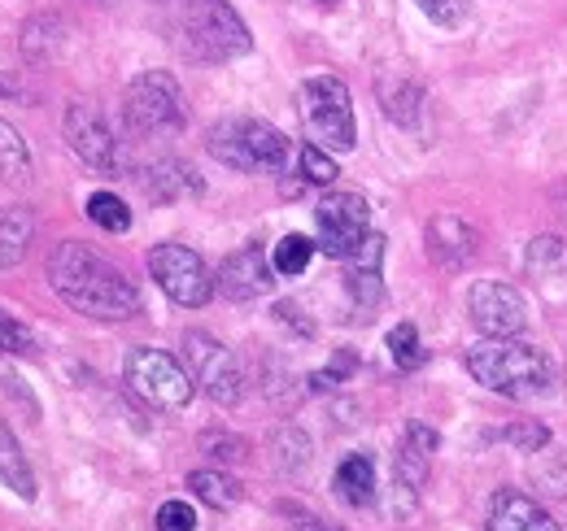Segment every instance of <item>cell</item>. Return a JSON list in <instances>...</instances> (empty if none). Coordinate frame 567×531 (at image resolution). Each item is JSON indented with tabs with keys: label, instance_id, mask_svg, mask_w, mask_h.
Here are the masks:
<instances>
[{
	"label": "cell",
	"instance_id": "6da1fadb",
	"mask_svg": "<svg viewBox=\"0 0 567 531\" xmlns=\"http://www.w3.org/2000/svg\"><path fill=\"white\" fill-rule=\"evenodd\" d=\"M49 283L53 292L83 319H101V323H123L141 314V292L136 283L110 262L105 253H96L92 244L62 240L49 253Z\"/></svg>",
	"mask_w": 567,
	"mask_h": 531
},
{
	"label": "cell",
	"instance_id": "7a4b0ae2",
	"mask_svg": "<svg viewBox=\"0 0 567 531\" xmlns=\"http://www.w3.org/2000/svg\"><path fill=\"white\" fill-rule=\"evenodd\" d=\"M175 44L197 62H231L254 49L245 18L227 0H153Z\"/></svg>",
	"mask_w": 567,
	"mask_h": 531
},
{
	"label": "cell",
	"instance_id": "3957f363",
	"mask_svg": "<svg viewBox=\"0 0 567 531\" xmlns=\"http://www.w3.org/2000/svg\"><path fill=\"white\" fill-rule=\"evenodd\" d=\"M467 371L476 375V384H485L489 393L497 397H511V400H533V397H546L559 379L555 362L519 340V335H502V340H481L476 348H467Z\"/></svg>",
	"mask_w": 567,
	"mask_h": 531
},
{
	"label": "cell",
	"instance_id": "277c9868",
	"mask_svg": "<svg viewBox=\"0 0 567 531\" xmlns=\"http://www.w3.org/2000/svg\"><path fill=\"white\" fill-rule=\"evenodd\" d=\"M206 148L214 162L240 175H280L292 157V144L280 127L262 118H223L206 132Z\"/></svg>",
	"mask_w": 567,
	"mask_h": 531
},
{
	"label": "cell",
	"instance_id": "5b68a950",
	"mask_svg": "<svg viewBox=\"0 0 567 531\" xmlns=\"http://www.w3.org/2000/svg\"><path fill=\"white\" fill-rule=\"evenodd\" d=\"M123 118L136 135H175L188 123V105L166 70H144L127 83Z\"/></svg>",
	"mask_w": 567,
	"mask_h": 531
},
{
	"label": "cell",
	"instance_id": "8992f818",
	"mask_svg": "<svg viewBox=\"0 0 567 531\" xmlns=\"http://www.w3.org/2000/svg\"><path fill=\"white\" fill-rule=\"evenodd\" d=\"M301 114H306V127L315 132V139H323L328 148L350 153L358 144L354 101H350L346 79H337V74H315V79H306V83H301Z\"/></svg>",
	"mask_w": 567,
	"mask_h": 531
},
{
	"label": "cell",
	"instance_id": "52a82bcc",
	"mask_svg": "<svg viewBox=\"0 0 567 531\" xmlns=\"http://www.w3.org/2000/svg\"><path fill=\"white\" fill-rule=\"evenodd\" d=\"M123 379L153 409H184L197 393L188 366L179 357L162 353V348H132L127 362H123Z\"/></svg>",
	"mask_w": 567,
	"mask_h": 531
},
{
	"label": "cell",
	"instance_id": "ba28073f",
	"mask_svg": "<svg viewBox=\"0 0 567 531\" xmlns=\"http://www.w3.org/2000/svg\"><path fill=\"white\" fill-rule=\"evenodd\" d=\"M184 366L193 375V384L223 409H231L245 397V371L236 362V353L227 344H218L206 332H184Z\"/></svg>",
	"mask_w": 567,
	"mask_h": 531
},
{
	"label": "cell",
	"instance_id": "9c48e42d",
	"mask_svg": "<svg viewBox=\"0 0 567 531\" xmlns=\"http://www.w3.org/2000/svg\"><path fill=\"white\" fill-rule=\"evenodd\" d=\"M148 274L184 310H202L214 296V279L210 270H206V262L193 249H184V244H157L148 253Z\"/></svg>",
	"mask_w": 567,
	"mask_h": 531
},
{
	"label": "cell",
	"instance_id": "30bf717a",
	"mask_svg": "<svg viewBox=\"0 0 567 531\" xmlns=\"http://www.w3.org/2000/svg\"><path fill=\"white\" fill-rule=\"evenodd\" d=\"M315 231H319V249L328 258H350L358 244L371 236V205L358 192H328L315 205Z\"/></svg>",
	"mask_w": 567,
	"mask_h": 531
},
{
	"label": "cell",
	"instance_id": "8fae6325",
	"mask_svg": "<svg viewBox=\"0 0 567 531\" xmlns=\"http://www.w3.org/2000/svg\"><path fill=\"white\" fill-rule=\"evenodd\" d=\"M62 132H66V144H71V153L83 166H92V170H101V175H114V170H118V139H114L110 123L101 118L96 105L71 101Z\"/></svg>",
	"mask_w": 567,
	"mask_h": 531
},
{
	"label": "cell",
	"instance_id": "7c38bea8",
	"mask_svg": "<svg viewBox=\"0 0 567 531\" xmlns=\"http://www.w3.org/2000/svg\"><path fill=\"white\" fill-rule=\"evenodd\" d=\"M467 314H472V323H476V332L481 335H519L528 327V305H524V292L519 288H511V283H502V279H485V283H476L472 292H467Z\"/></svg>",
	"mask_w": 567,
	"mask_h": 531
},
{
	"label": "cell",
	"instance_id": "4fadbf2b",
	"mask_svg": "<svg viewBox=\"0 0 567 531\" xmlns=\"http://www.w3.org/2000/svg\"><path fill=\"white\" fill-rule=\"evenodd\" d=\"M214 288L227 301H240V305L245 301H258V296H267L276 288V266H271V258L258 244H245V249H236L227 262L218 266Z\"/></svg>",
	"mask_w": 567,
	"mask_h": 531
},
{
	"label": "cell",
	"instance_id": "5bb4252c",
	"mask_svg": "<svg viewBox=\"0 0 567 531\" xmlns=\"http://www.w3.org/2000/svg\"><path fill=\"white\" fill-rule=\"evenodd\" d=\"M380 262H384V236H367L354 253L346 258V292L354 296V305L367 314L384 301V279H380Z\"/></svg>",
	"mask_w": 567,
	"mask_h": 531
},
{
	"label": "cell",
	"instance_id": "9a60e30c",
	"mask_svg": "<svg viewBox=\"0 0 567 531\" xmlns=\"http://www.w3.org/2000/svg\"><path fill=\"white\" fill-rule=\"evenodd\" d=\"M441 449V436L427 427V423H411L402 445H398V458H393V479L398 488L406 492H420L432 475V454Z\"/></svg>",
	"mask_w": 567,
	"mask_h": 531
},
{
	"label": "cell",
	"instance_id": "2e32d148",
	"mask_svg": "<svg viewBox=\"0 0 567 531\" xmlns=\"http://www.w3.org/2000/svg\"><path fill=\"white\" fill-rule=\"evenodd\" d=\"M476 227H467L463 218H454V214H441V218H432L427 222V253H432V262L445 266V270H458V266H467L476 258Z\"/></svg>",
	"mask_w": 567,
	"mask_h": 531
},
{
	"label": "cell",
	"instance_id": "e0dca14e",
	"mask_svg": "<svg viewBox=\"0 0 567 531\" xmlns=\"http://www.w3.org/2000/svg\"><path fill=\"white\" fill-rule=\"evenodd\" d=\"M489 531H564L533 497L502 488L489 501Z\"/></svg>",
	"mask_w": 567,
	"mask_h": 531
},
{
	"label": "cell",
	"instance_id": "ac0fdd59",
	"mask_svg": "<svg viewBox=\"0 0 567 531\" xmlns=\"http://www.w3.org/2000/svg\"><path fill=\"white\" fill-rule=\"evenodd\" d=\"M141 188L148 200H179V197H197L202 192V179L184 166V162H175V157H162V162H153V166H144L141 170Z\"/></svg>",
	"mask_w": 567,
	"mask_h": 531
},
{
	"label": "cell",
	"instance_id": "d6986e66",
	"mask_svg": "<svg viewBox=\"0 0 567 531\" xmlns=\"http://www.w3.org/2000/svg\"><path fill=\"white\" fill-rule=\"evenodd\" d=\"M35 236V218L27 205H4L0 209V270H13V266L27 258V244Z\"/></svg>",
	"mask_w": 567,
	"mask_h": 531
},
{
	"label": "cell",
	"instance_id": "ffe728a7",
	"mask_svg": "<svg viewBox=\"0 0 567 531\" xmlns=\"http://www.w3.org/2000/svg\"><path fill=\"white\" fill-rule=\"evenodd\" d=\"M332 483H337V492H341L346 506L362 510V506L375 501V462L367 454H350L346 462L337 466V479Z\"/></svg>",
	"mask_w": 567,
	"mask_h": 531
},
{
	"label": "cell",
	"instance_id": "44dd1931",
	"mask_svg": "<svg viewBox=\"0 0 567 531\" xmlns=\"http://www.w3.org/2000/svg\"><path fill=\"white\" fill-rule=\"evenodd\" d=\"M0 483L9 492H18L22 501H35V475H31V466H27L18 440H13V431L4 423H0Z\"/></svg>",
	"mask_w": 567,
	"mask_h": 531
},
{
	"label": "cell",
	"instance_id": "7402d4cb",
	"mask_svg": "<svg viewBox=\"0 0 567 531\" xmlns=\"http://www.w3.org/2000/svg\"><path fill=\"white\" fill-rule=\"evenodd\" d=\"M380 101H384V114L398 123V127H420V105H424V92L420 83H406V79H384L380 83Z\"/></svg>",
	"mask_w": 567,
	"mask_h": 531
},
{
	"label": "cell",
	"instance_id": "603a6c76",
	"mask_svg": "<svg viewBox=\"0 0 567 531\" xmlns=\"http://www.w3.org/2000/svg\"><path fill=\"white\" fill-rule=\"evenodd\" d=\"M188 488L197 492V501H206L210 510H231L240 501V483L223 470H193L188 475Z\"/></svg>",
	"mask_w": 567,
	"mask_h": 531
},
{
	"label": "cell",
	"instance_id": "cb8c5ba5",
	"mask_svg": "<svg viewBox=\"0 0 567 531\" xmlns=\"http://www.w3.org/2000/svg\"><path fill=\"white\" fill-rule=\"evenodd\" d=\"M27 179H31L27 139L0 118V184H27Z\"/></svg>",
	"mask_w": 567,
	"mask_h": 531
},
{
	"label": "cell",
	"instance_id": "d4e9b609",
	"mask_svg": "<svg viewBox=\"0 0 567 531\" xmlns=\"http://www.w3.org/2000/svg\"><path fill=\"white\" fill-rule=\"evenodd\" d=\"M271 462H276V470H284V475L306 470V466H310V436H306L301 427H280V431L271 436Z\"/></svg>",
	"mask_w": 567,
	"mask_h": 531
},
{
	"label": "cell",
	"instance_id": "484cf974",
	"mask_svg": "<svg viewBox=\"0 0 567 531\" xmlns=\"http://www.w3.org/2000/svg\"><path fill=\"white\" fill-rule=\"evenodd\" d=\"M528 270H533L542 283L567 274V244L559 236H537L533 249H528Z\"/></svg>",
	"mask_w": 567,
	"mask_h": 531
},
{
	"label": "cell",
	"instance_id": "4316f807",
	"mask_svg": "<svg viewBox=\"0 0 567 531\" xmlns=\"http://www.w3.org/2000/svg\"><path fill=\"white\" fill-rule=\"evenodd\" d=\"M87 218H92L101 231H114V236L132 227V209L114 197V192H92V197H87Z\"/></svg>",
	"mask_w": 567,
	"mask_h": 531
},
{
	"label": "cell",
	"instance_id": "83f0119b",
	"mask_svg": "<svg viewBox=\"0 0 567 531\" xmlns=\"http://www.w3.org/2000/svg\"><path fill=\"white\" fill-rule=\"evenodd\" d=\"M310 258H315V240H306V236H284L280 244L271 249V266H276V274H301L306 266H310Z\"/></svg>",
	"mask_w": 567,
	"mask_h": 531
},
{
	"label": "cell",
	"instance_id": "f1b7e54d",
	"mask_svg": "<svg viewBox=\"0 0 567 531\" xmlns=\"http://www.w3.org/2000/svg\"><path fill=\"white\" fill-rule=\"evenodd\" d=\"M389 353H393V362H398V371H415V366H424V344H420V327L415 323H398L393 332H389Z\"/></svg>",
	"mask_w": 567,
	"mask_h": 531
},
{
	"label": "cell",
	"instance_id": "f546056e",
	"mask_svg": "<svg viewBox=\"0 0 567 531\" xmlns=\"http://www.w3.org/2000/svg\"><path fill=\"white\" fill-rule=\"evenodd\" d=\"M502 440H506V445H515L519 454H537V449H546V445H550V427H546V423L524 418V423L502 427Z\"/></svg>",
	"mask_w": 567,
	"mask_h": 531
},
{
	"label": "cell",
	"instance_id": "4dcf8cb0",
	"mask_svg": "<svg viewBox=\"0 0 567 531\" xmlns=\"http://www.w3.org/2000/svg\"><path fill=\"white\" fill-rule=\"evenodd\" d=\"M297 166H301V175H306V184H332L341 170H337V162L319 148V144H301V153H297Z\"/></svg>",
	"mask_w": 567,
	"mask_h": 531
},
{
	"label": "cell",
	"instance_id": "1f68e13d",
	"mask_svg": "<svg viewBox=\"0 0 567 531\" xmlns=\"http://www.w3.org/2000/svg\"><path fill=\"white\" fill-rule=\"evenodd\" d=\"M0 353H13V357H31L35 353V335L27 332V323H18L4 310H0Z\"/></svg>",
	"mask_w": 567,
	"mask_h": 531
},
{
	"label": "cell",
	"instance_id": "d6a6232c",
	"mask_svg": "<svg viewBox=\"0 0 567 531\" xmlns=\"http://www.w3.org/2000/svg\"><path fill=\"white\" fill-rule=\"evenodd\" d=\"M415 4L424 9L436 27H450V31L472 18V0H415Z\"/></svg>",
	"mask_w": 567,
	"mask_h": 531
},
{
	"label": "cell",
	"instance_id": "836d02e7",
	"mask_svg": "<svg viewBox=\"0 0 567 531\" xmlns=\"http://www.w3.org/2000/svg\"><path fill=\"white\" fill-rule=\"evenodd\" d=\"M153 523H157V531H197V510L188 501H162Z\"/></svg>",
	"mask_w": 567,
	"mask_h": 531
},
{
	"label": "cell",
	"instance_id": "e575fe53",
	"mask_svg": "<svg viewBox=\"0 0 567 531\" xmlns=\"http://www.w3.org/2000/svg\"><path fill=\"white\" fill-rule=\"evenodd\" d=\"M202 454H210L214 462H240L245 458V440L240 436H223V431H206L202 436Z\"/></svg>",
	"mask_w": 567,
	"mask_h": 531
},
{
	"label": "cell",
	"instance_id": "d590c367",
	"mask_svg": "<svg viewBox=\"0 0 567 531\" xmlns=\"http://www.w3.org/2000/svg\"><path fill=\"white\" fill-rule=\"evenodd\" d=\"M350 371H354V353H341L328 371H315V375H310V388H315V393H328V388H337Z\"/></svg>",
	"mask_w": 567,
	"mask_h": 531
},
{
	"label": "cell",
	"instance_id": "8d00e7d4",
	"mask_svg": "<svg viewBox=\"0 0 567 531\" xmlns=\"http://www.w3.org/2000/svg\"><path fill=\"white\" fill-rule=\"evenodd\" d=\"M276 319H280V323H288V327H297L301 335L315 332V327H310V323L301 319V310H297V305H288V301H280V305H276Z\"/></svg>",
	"mask_w": 567,
	"mask_h": 531
},
{
	"label": "cell",
	"instance_id": "74e56055",
	"mask_svg": "<svg viewBox=\"0 0 567 531\" xmlns=\"http://www.w3.org/2000/svg\"><path fill=\"white\" fill-rule=\"evenodd\" d=\"M292 528L297 531H341L337 523H323V519H315V514H306V510H292Z\"/></svg>",
	"mask_w": 567,
	"mask_h": 531
}]
</instances>
